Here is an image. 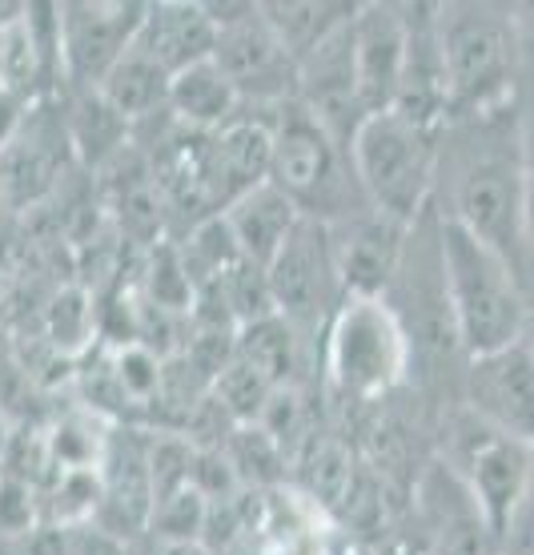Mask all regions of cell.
Returning <instances> with one entry per match:
<instances>
[{"mask_svg": "<svg viewBox=\"0 0 534 555\" xmlns=\"http://www.w3.org/2000/svg\"><path fill=\"white\" fill-rule=\"evenodd\" d=\"M479 121L482 145H470L466 162H458L451 185L446 218L463 222L470 234H479L491 250L507 258L526 291L534 286L526 242H522V202H526V166L519 150V117L515 109L482 113Z\"/></svg>", "mask_w": 534, "mask_h": 555, "instance_id": "obj_1", "label": "cell"}, {"mask_svg": "<svg viewBox=\"0 0 534 555\" xmlns=\"http://www.w3.org/2000/svg\"><path fill=\"white\" fill-rule=\"evenodd\" d=\"M439 246L446 302H451L463 359L491 354V350L526 338L531 291L519 278V270L446 214L439 218Z\"/></svg>", "mask_w": 534, "mask_h": 555, "instance_id": "obj_2", "label": "cell"}, {"mask_svg": "<svg viewBox=\"0 0 534 555\" xmlns=\"http://www.w3.org/2000/svg\"><path fill=\"white\" fill-rule=\"evenodd\" d=\"M411 331L386 294H350L317 347L326 390L354 406L394 399L411 375Z\"/></svg>", "mask_w": 534, "mask_h": 555, "instance_id": "obj_3", "label": "cell"}, {"mask_svg": "<svg viewBox=\"0 0 534 555\" xmlns=\"http://www.w3.org/2000/svg\"><path fill=\"white\" fill-rule=\"evenodd\" d=\"M442 133L414 126L398 109L370 113L350 138V162L374 209L402 225H418L439 194Z\"/></svg>", "mask_w": 534, "mask_h": 555, "instance_id": "obj_4", "label": "cell"}, {"mask_svg": "<svg viewBox=\"0 0 534 555\" xmlns=\"http://www.w3.org/2000/svg\"><path fill=\"white\" fill-rule=\"evenodd\" d=\"M270 126H274L270 181L302 206L305 218L338 222L366 206V194L354 178L350 145L305 101L277 105Z\"/></svg>", "mask_w": 534, "mask_h": 555, "instance_id": "obj_5", "label": "cell"}, {"mask_svg": "<svg viewBox=\"0 0 534 555\" xmlns=\"http://www.w3.org/2000/svg\"><path fill=\"white\" fill-rule=\"evenodd\" d=\"M439 44L451 81L454 117H482L510 105L515 93V21H503L486 0H446Z\"/></svg>", "mask_w": 534, "mask_h": 555, "instance_id": "obj_6", "label": "cell"}, {"mask_svg": "<svg viewBox=\"0 0 534 555\" xmlns=\"http://www.w3.org/2000/svg\"><path fill=\"white\" fill-rule=\"evenodd\" d=\"M446 430H451L454 447L442 459L466 483L470 500H474V507L482 515V528L491 531L494 547L503 555L510 528H515V519L522 512V500H526V487H531L534 447L491 430L466 406H458V415L446 423Z\"/></svg>", "mask_w": 534, "mask_h": 555, "instance_id": "obj_7", "label": "cell"}, {"mask_svg": "<svg viewBox=\"0 0 534 555\" xmlns=\"http://www.w3.org/2000/svg\"><path fill=\"white\" fill-rule=\"evenodd\" d=\"M265 274H270L277 314L294 322L314 347H322V334H326L329 319L346 302V286L342 274H338V254H334L329 225L317 222V218H305L294 230V237L282 246V254L265 266Z\"/></svg>", "mask_w": 534, "mask_h": 555, "instance_id": "obj_8", "label": "cell"}, {"mask_svg": "<svg viewBox=\"0 0 534 555\" xmlns=\"http://www.w3.org/2000/svg\"><path fill=\"white\" fill-rule=\"evenodd\" d=\"M213 61L242 93L246 109H277L286 101H298V56L265 25L261 9L218 25Z\"/></svg>", "mask_w": 534, "mask_h": 555, "instance_id": "obj_9", "label": "cell"}, {"mask_svg": "<svg viewBox=\"0 0 534 555\" xmlns=\"http://www.w3.org/2000/svg\"><path fill=\"white\" fill-rule=\"evenodd\" d=\"M458 399L491 430L534 447V347L526 338L463 362Z\"/></svg>", "mask_w": 534, "mask_h": 555, "instance_id": "obj_10", "label": "cell"}, {"mask_svg": "<svg viewBox=\"0 0 534 555\" xmlns=\"http://www.w3.org/2000/svg\"><path fill=\"white\" fill-rule=\"evenodd\" d=\"M145 9H149V0H61L69 89L101 85L113 61L138 41Z\"/></svg>", "mask_w": 534, "mask_h": 555, "instance_id": "obj_11", "label": "cell"}, {"mask_svg": "<svg viewBox=\"0 0 534 555\" xmlns=\"http://www.w3.org/2000/svg\"><path fill=\"white\" fill-rule=\"evenodd\" d=\"M326 225L334 237L346 298L350 294H390L398 270H402V258H406V246H411L414 225L386 218L370 202Z\"/></svg>", "mask_w": 534, "mask_h": 555, "instance_id": "obj_12", "label": "cell"}, {"mask_svg": "<svg viewBox=\"0 0 534 555\" xmlns=\"http://www.w3.org/2000/svg\"><path fill=\"white\" fill-rule=\"evenodd\" d=\"M354 65H357V98L366 117L394 109L406 56H411V28L402 25L394 9L382 0H362L354 21Z\"/></svg>", "mask_w": 534, "mask_h": 555, "instance_id": "obj_13", "label": "cell"}, {"mask_svg": "<svg viewBox=\"0 0 534 555\" xmlns=\"http://www.w3.org/2000/svg\"><path fill=\"white\" fill-rule=\"evenodd\" d=\"M221 218L230 225L242 258L258 266L274 262L277 254H282V246L294 237V230L305 222L302 206L282 185H274V181H261L249 194L233 197L230 206L221 209Z\"/></svg>", "mask_w": 534, "mask_h": 555, "instance_id": "obj_14", "label": "cell"}, {"mask_svg": "<svg viewBox=\"0 0 534 555\" xmlns=\"http://www.w3.org/2000/svg\"><path fill=\"white\" fill-rule=\"evenodd\" d=\"M218 25L197 0H149L138 28V44L169 73H181L213 56Z\"/></svg>", "mask_w": 534, "mask_h": 555, "instance_id": "obj_15", "label": "cell"}, {"mask_svg": "<svg viewBox=\"0 0 534 555\" xmlns=\"http://www.w3.org/2000/svg\"><path fill=\"white\" fill-rule=\"evenodd\" d=\"M242 109H246L242 93L233 89V81L225 77V69H221L213 56L173 73V85H169V117L181 129H190V133H218Z\"/></svg>", "mask_w": 534, "mask_h": 555, "instance_id": "obj_16", "label": "cell"}, {"mask_svg": "<svg viewBox=\"0 0 534 555\" xmlns=\"http://www.w3.org/2000/svg\"><path fill=\"white\" fill-rule=\"evenodd\" d=\"M169 85L173 73L165 69L161 61H153L138 41L129 44L117 61L109 65V73L101 77V93L113 101V109L121 113L129 126L138 129L153 117L169 113Z\"/></svg>", "mask_w": 534, "mask_h": 555, "instance_id": "obj_17", "label": "cell"}, {"mask_svg": "<svg viewBox=\"0 0 534 555\" xmlns=\"http://www.w3.org/2000/svg\"><path fill=\"white\" fill-rule=\"evenodd\" d=\"M65 129H69L73 157L81 166H109L133 141V126L113 109V101L96 85H77L65 93Z\"/></svg>", "mask_w": 534, "mask_h": 555, "instance_id": "obj_18", "label": "cell"}, {"mask_svg": "<svg viewBox=\"0 0 534 555\" xmlns=\"http://www.w3.org/2000/svg\"><path fill=\"white\" fill-rule=\"evenodd\" d=\"M362 0H258L265 25L274 28L282 44L289 53L302 61L314 44H322L329 33L338 28L357 13Z\"/></svg>", "mask_w": 534, "mask_h": 555, "instance_id": "obj_19", "label": "cell"}, {"mask_svg": "<svg viewBox=\"0 0 534 555\" xmlns=\"http://www.w3.org/2000/svg\"><path fill=\"white\" fill-rule=\"evenodd\" d=\"M109 439H113V427L101 411H93V406L65 411V415L53 418L49 430H44L49 467L53 472H101Z\"/></svg>", "mask_w": 534, "mask_h": 555, "instance_id": "obj_20", "label": "cell"}, {"mask_svg": "<svg viewBox=\"0 0 534 555\" xmlns=\"http://www.w3.org/2000/svg\"><path fill=\"white\" fill-rule=\"evenodd\" d=\"M209 524V500L197 487H185L169 500L153 503L149 515V535L165 543H201Z\"/></svg>", "mask_w": 534, "mask_h": 555, "instance_id": "obj_21", "label": "cell"}, {"mask_svg": "<svg viewBox=\"0 0 534 555\" xmlns=\"http://www.w3.org/2000/svg\"><path fill=\"white\" fill-rule=\"evenodd\" d=\"M534 552V467H531V487H526V500H522V512L510 528V540L503 547V555H531Z\"/></svg>", "mask_w": 534, "mask_h": 555, "instance_id": "obj_22", "label": "cell"}, {"mask_svg": "<svg viewBox=\"0 0 534 555\" xmlns=\"http://www.w3.org/2000/svg\"><path fill=\"white\" fill-rule=\"evenodd\" d=\"M515 37H519V53L534 65V0H519L515 4Z\"/></svg>", "mask_w": 534, "mask_h": 555, "instance_id": "obj_23", "label": "cell"}, {"mask_svg": "<svg viewBox=\"0 0 534 555\" xmlns=\"http://www.w3.org/2000/svg\"><path fill=\"white\" fill-rule=\"evenodd\" d=\"M519 117V150H522V166H526V178L534 181V93L526 101V109H515Z\"/></svg>", "mask_w": 534, "mask_h": 555, "instance_id": "obj_24", "label": "cell"}, {"mask_svg": "<svg viewBox=\"0 0 534 555\" xmlns=\"http://www.w3.org/2000/svg\"><path fill=\"white\" fill-rule=\"evenodd\" d=\"M522 242H526V262L534 274V181H526V202H522Z\"/></svg>", "mask_w": 534, "mask_h": 555, "instance_id": "obj_25", "label": "cell"}, {"mask_svg": "<svg viewBox=\"0 0 534 555\" xmlns=\"http://www.w3.org/2000/svg\"><path fill=\"white\" fill-rule=\"evenodd\" d=\"M13 423H9V411H4V406H0V459L9 455V447H13Z\"/></svg>", "mask_w": 534, "mask_h": 555, "instance_id": "obj_26", "label": "cell"}, {"mask_svg": "<svg viewBox=\"0 0 534 555\" xmlns=\"http://www.w3.org/2000/svg\"><path fill=\"white\" fill-rule=\"evenodd\" d=\"M0 206H9V190H4V173H0Z\"/></svg>", "mask_w": 534, "mask_h": 555, "instance_id": "obj_27", "label": "cell"}, {"mask_svg": "<svg viewBox=\"0 0 534 555\" xmlns=\"http://www.w3.org/2000/svg\"><path fill=\"white\" fill-rule=\"evenodd\" d=\"M531 555H534V552H531Z\"/></svg>", "mask_w": 534, "mask_h": 555, "instance_id": "obj_28", "label": "cell"}]
</instances>
